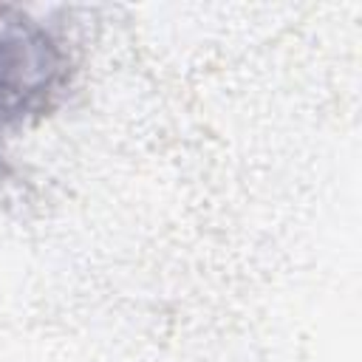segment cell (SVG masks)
<instances>
[{"instance_id": "6da1fadb", "label": "cell", "mask_w": 362, "mask_h": 362, "mask_svg": "<svg viewBox=\"0 0 362 362\" xmlns=\"http://www.w3.org/2000/svg\"><path fill=\"white\" fill-rule=\"evenodd\" d=\"M68 51L37 17L0 3V158L14 130L48 116L68 88Z\"/></svg>"}]
</instances>
